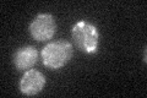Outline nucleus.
<instances>
[{
	"mask_svg": "<svg viewBox=\"0 0 147 98\" xmlns=\"http://www.w3.org/2000/svg\"><path fill=\"white\" fill-rule=\"evenodd\" d=\"M71 36L76 48L86 54H94L99 45V32L94 25L87 21H79L72 26Z\"/></svg>",
	"mask_w": 147,
	"mask_h": 98,
	"instance_id": "f257e3e1",
	"label": "nucleus"
},
{
	"mask_svg": "<svg viewBox=\"0 0 147 98\" xmlns=\"http://www.w3.org/2000/svg\"><path fill=\"white\" fill-rule=\"evenodd\" d=\"M72 44L67 41L50 42L40 52L43 65L50 70H59L70 62L72 57Z\"/></svg>",
	"mask_w": 147,
	"mask_h": 98,
	"instance_id": "f03ea898",
	"label": "nucleus"
},
{
	"mask_svg": "<svg viewBox=\"0 0 147 98\" xmlns=\"http://www.w3.org/2000/svg\"><path fill=\"white\" fill-rule=\"evenodd\" d=\"M57 32V22L52 14H38L30 25V33L37 42L52 39Z\"/></svg>",
	"mask_w": 147,
	"mask_h": 98,
	"instance_id": "7ed1b4c3",
	"label": "nucleus"
},
{
	"mask_svg": "<svg viewBox=\"0 0 147 98\" xmlns=\"http://www.w3.org/2000/svg\"><path fill=\"white\" fill-rule=\"evenodd\" d=\"M45 86V76L34 69L27 70L20 81V91L25 96H36Z\"/></svg>",
	"mask_w": 147,
	"mask_h": 98,
	"instance_id": "20e7f679",
	"label": "nucleus"
},
{
	"mask_svg": "<svg viewBox=\"0 0 147 98\" xmlns=\"http://www.w3.org/2000/svg\"><path fill=\"white\" fill-rule=\"evenodd\" d=\"M37 60H38V52H37V49L32 45L18 48L12 58L13 65H15V68L18 71L30 70L32 66H34Z\"/></svg>",
	"mask_w": 147,
	"mask_h": 98,
	"instance_id": "39448f33",
	"label": "nucleus"
}]
</instances>
